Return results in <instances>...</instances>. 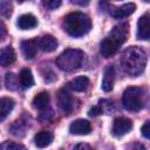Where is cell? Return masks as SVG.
Here are the masks:
<instances>
[{
    "instance_id": "6da1fadb",
    "label": "cell",
    "mask_w": 150,
    "mask_h": 150,
    "mask_svg": "<svg viewBox=\"0 0 150 150\" xmlns=\"http://www.w3.org/2000/svg\"><path fill=\"white\" fill-rule=\"evenodd\" d=\"M122 69L130 76L141 75L146 66V54L143 49L138 47L127 48L120 59Z\"/></svg>"
},
{
    "instance_id": "7a4b0ae2",
    "label": "cell",
    "mask_w": 150,
    "mask_h": 150,
    "mask_svg": "<svg viewBox=\"0 0 150 150\" xmlns=\"http://www.w3.org/2000/svg\"><path fill=\"white\" fill-rule=\"evenodd\" d=\"M128 32H129V26L125 22L116 25L108 34L105 39L101 41L100 45V52L102 56L104 57H110L116 52L120 49V47L125 42L128 38Z\"/></svg>"
},
{
    "instance_id": "3957f363",
    "label": "cell",
    "mask_w": 150,
    "mask_h": 150,
    "mask_svg": "<svg viewBox=\"0 0 150 150\" xmlns=\"http://www.w3.org/2000/svg\"><path fill=\"white\" fill-rule=\"evenodd\" d=\"M63 29L64 32L74 38H80L87 34L91 28V20L88 15L81 12L69 13L63 19Z\"/></svg>"
},
{
    "instance_id": "277c9868",
    "label": "cell",
    "mask_w": 150,
    "mask_h": 150,
    "mask_svg": "<svg viewBox=\"0 0 150 150\" xmlns=\"http://www.w3.org/2000/svg\"><path fill=\"white\" fill-rule=\"evenodd\" d=\"M84 54L80 49H66L56 59V66L63 71H71L77 68L83 62Z\"/></svg>"
},
{
    "instance_id": "5b68a950",
    "label": "cell",
    "mask_w": 150,
    "mask_h": 150,
    "mask_svg": "<svg viewBox=\"0 0 150 150\" xmlns=\"http://www.w3.org/2000/svg\"><path fill=\"white\" fill-rule=\"evenodd\" d=\"M123 107L129 111H138L144 107V90L139 87H128L122 97Z\"/></svg>"
},
{
    "instance_id": "8992f818",
    "label": "cell",
    "mask_w": 150,
    "mask_h": 150,
    "mask_svg": "<svg viewBox=\"0 0 150 150\" xmlns=\"http://www.w3.org/2000/svg\"><path fill=\"white\" fill-rule=\"evenodd\" d=\"M56 101H57L59 108L64 114H69L74 108V100H73L71 95L63 88L59 89V91L56 94Z\"/></svg>"
},
{
    "instance_id": "52a82bcc",
    "label": "cell",
    "mask_w": 150,
    "mask_h": 150,
    "mask_svg": "<svg viewBox=\"0 0 150 150\" xmlns=\"http://www.w3.org/2000/svg\"><path fill=\"white\" fill-rule=\"evenodd\" d=\"M132 129V122L127 117H117L112 124V135L116 137L124 136Z\"/></svg>"
},
{
    "instance_id": "ba28073f",
    "label": "cell",
    "mask_w": 150,
    "mask_h": 150,
    "mask_svg": "<svg viewBox=\"0 0 150 150\" xmlns=\"http://www.w3.org/2000/svg\"><path fill=\"white\" fill-rule=\"evenodd\" d=\"M114 82H115V68L112 64H109L105 67L104 73H103V79H102V84L101 88L103 91L109 93L114 88Z\"/></svg>"
},
{
    "instance_id": "9c48e42d",
    "label": "cell",
    "mask_w": 150,
    "mask_h": 150,
    "mask_svg": "<svg viewBox=\"0 0 150 150\" xmlns=\"http://www.w3.org/2000/svg\"><path fill=\"white\" fill-rule=\"evenodd\" d=\"M69 131L73 135H88L91 131V125H90L89 121L79 118V120H75L74 122H71V124L69 127Z\"/></svg>"
},
{
    "instance_id": "30bf717a",
    "label": "cell",
    "mask_w": 150,
    "mask_h": 150,
    "mask_svg": "<svg viewBox=\"0 0 150 150\" xmlns=\"http://www.w3.org/2000/svg\"><path fill=\"white\" fill-rule=\"evenodd\" d=\"M150 36L149 29V13H144L137 22V38L139 40H148Z\"/></svg>"
},
{
    "instance_id": "8fae6325",
    "label": "cell",
    "mask_w": 150,
    "mask_h": 150,
    "mask_svg": "<svg viewBox=\"0 0 150 150\" xmlns=\"http://www.w3.org/2000/svg\"><path fill=\"white\" fill-rule=\"evenodd\" d=\"M135 9H136V5L130 2V4L118 6V7H114L111 9V15L115 19H123V18H127L130 14H132L135 12Z\"/></svg>"
},
{
    "instance_id": "7c38bea8",
    "label": "cell",
    "mask_w": 150,
    "mask_h": 150,
    "mask_svg": "<svg viewBox=\"0 0 150 150\" xmlns=\"http://www.w3.org/2000/svg\"><path fill=\"white\" fill-rule=\"evenodd\" d=\"M21 52L27 60L34 59L38 52V41L36 40H23L21 42Z\"/></svg>"
},
{
    "instance_id": "4fadbf2b",
    "label": "cell",
    "mask_w": 150,
    "mask_h": 150,
    "mask_svg": "<svg viewBox=\"0 0 150 150\" xmlns=\"http://www.w3.org/2000/svg\"><path fill=\"white\" fill-rule=\"evenodd\" d=\"M15 52L11 46L4 47L0 50V66L1 67H8L15 62Z\"/></svg>"
},
{
    "instance_id": "5bb4252c",
    "label": "cell",
    "mask_w": 150,
    "mask_h": 150,
    "mask_svg": "<svg viewBox=\"0 0 150 150\" xmlns=\"http://www.w3.org/2000/svg\"><path fill=\"white\" fill-rule=\"evenodd\" d=\"M16 25L20 29H32L38 25V20L33 14L27 13V14H22L21 16H19Z\"/></svg>"
},
{
    "instance_id": "9a60e30c",
    "label": "cell",
    "mask_w": 150,
    "mask_h": 150,
    "mask_svg": "<svg viewBox=\"0 0 150 150\" xmlns=\"http://www.w3.org/2000/svg\"><path fill=\"white\" fill-rule=\"evenodd\" d=\"M53 134L47 130H42L34 136V143L38 148H46L53 142Z\"/></svg>"
},
{
    "instance_id": "2e32d148",
    "label": "cell",
    "mask_w": 150,
    "mask_h": 150,
    "mask_svg": "<svg viewBox=\"0 0 150 150\" xmlns=\"http://www.w3.org/2000/svg\"><path fill=\"white\" fill-rule=\"evenodd\" d=\"M49 105V94L47 91H41L36 94L33 98V107L40 111H45Z\"/></svg>"
},
{
    "instance_id": "e0dca14e",
    "label": "cell",
    "mask_w": 150,
    "mask_h": 150,
    "mask_svg": "<svg viewBox=\"0 0 150 150\" xmlns=\"http://www.w3.org/2000/svg\"><path fill=\"white\" fill-rule=\"evenodd\" d=\"M39 46L43 52L50 53V52H54L57 48V40L53 35L47 34V35H43L41 38V40L39 42Z\"/></svg>"
},
{
    "instance_id": "ac0fdd59",
    "label": "cell",
    "mask_w": 150,
    "mask_h": 150,
    "mask_svg": "<svg viewBox=\"0 0 150 150\" xmlns=\"http://www.w3.org/2000/svg\"><path fill=\"white\" fill-rule=\"evenodd\" d=\"M89 79L87 76H79L68 82V87L74 91H84L89 87Z\"/></svg>"
},
{
    "instance_id": "d6986e66",
    "label": "cell",
    "mask_w": 150,
    "mask_h": 150,
    "mask_svg": "<svg viewBox=\"0 0 150 150\" xmlns=\"http://www.w3.org/2000/svg\"><path fill=\"white\" fill-rule=\"evenodd\" d=\"M19 82H20V86H21L23 89H28V88H30V87L34 84L33 74H32V71H30L28 68H25V69H22V70L20 71Z\"/></svg>"
},
{
    "instance_id": "ffe728a7",
    "label": "cell",
    "mask_w": 150,
    "mask_h": 150,
    "mask_svg": "<svg viewBox=\"0 0 150 150\" xmlns=\"http://www.w3.org/2000/svg\"><path fill=\"white\" fill-rule=\"evenodd\" d=\"M14 108V101L9 97H1L0 98V121L6 118L8 114Z\"/></svg>"
},
{
    "instance_id": "44dd1931",
    "label": "cell",
    "mask_w": 150,
    "mask_h": 150,
    "mask_svg": "<svg viewBox=\"0 0 150 150\" xmlns=\"http://www.w3.org/2000/svg\"><path fill=\"white\" fill-rule=\"evenodd\" d=\"M5 83H6V88L9 90H15L19 86V79L15 74L13 73H7L6 77H5Z\"/></svg>"
},
{
    "instance_id": "7402d4cb",
    "label": "cell",
    "mask_w": 150,
    "mask_h": 150,
    "mask_svg": "<svg viewBox=\"0 0 150 150\" xmlns=\"http://www.w3.org/2000/svg\"><path fill=\"white\" fill-rule=\"evenodd\" d=\"M0 150H27V149L20 143L6 141V142L0 144Z\"/></svg>"
},
{
    "instance_id": "603a6c76",
    "label": "cell",
    "mask_w": 150,
    "mask_h": 150,
    "mask_svg": "<svg viewBox=\"0 0 150 150\" xmlns=\"http://www.w3.org/2000/svg\"><path fill=\"white\" fill-rule=\"evenodd\" d=\"M12 9V4L9 1H2L0 2V14L4 16H8L11 14Z\"/></svg>"
},
{
    "instance_id": "cb8c5ba5",
    "label": "cell",
    "mask_w": 150,
    "mask_h": 150,
    "mask_svg": "<svg viewBox=\"0 0 150 150\" xmlns=\"http://www.w3.org/2000/svg\"><path fill=\"white\" fill-rule=\"evenodd\" d=\"M43 5L49 11H53V9H56L57 7L61 6V1L60 0H48V1H45Z\"/></svg>"
},
{
    "instance_id": "d4e9b609",
    "label": "cell",
    "mask_w": 150,
    "mask_h": 150,
    "mask_svg": "<svg viewBox=\"0 0 150 150\" xmlns=\"http://www.w3.org/2000/svg\"><path fill=\"white\" fill-rule=\"evenodd\" d=\"M73 150H93V148L87 143H79Z\"/></svg>"
},
{
    "instance_id": "484cf974",
    "label": "cell",
    "mask_w": 150,
    "mask_h": 150,
    "mask_svg": "<svg viewBox=\"0 0 150 150\" xmlns=\"http://www.w3.org/2000/svg\"><path fill=\"white\" fill-rule=\"evenodd\" d=\"M149 121H146L144 124H143V127H142V134H143V136L145 137V138H149V136H150V134H149Z\"/></svg>"
},
{
    "instance_id": "4316f807",
    "label": "cell",
    "mask_w": 150,
    "mask_h": 150,
    "mask_svg": "<svg viewBox=\"0 0 150 150\" xmlns=\"http://www.w3.org/2000/svg\"><path fill=\"white\" fill-rule=\"evenodd\" d=\"M5 36H6V27H5L4 22L0 20V42L5 39Z\"/></svg>"
},
{
    "instance_id": "83f0119b",
    "label": "cell",
    "mask_w": 150,
    "mask_h": 150,
    "mask_svg": "<svg viewBox=\"0 0 150 150\" xmlns=\"http://www.w3.org/2000/svg\"><path fill=\"white\" fill-rule=\"evenodd\" d=\"M131 150H145V146L141 143H132L131 144Z\"/></svg>"
},
{
    "instance_id": "f1b7e54d",
    "label": "cell",
    "mask_w": 150,
    "mask_h": 150,
    "mask_svg": "<svg viewBox=\"0 0 150 150\" xmlns=\"http://www.w3.org/2000/svg\"><path fill=\"white\" fill-rule=\"evenodd\" d=\"M71 2L73 4H77V5H87L88 4V1H84V2L83 1H71Z\"/></svg>"
}]
</instances>
